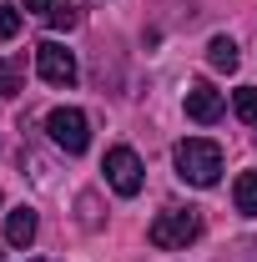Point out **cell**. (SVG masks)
I'll use <instances>...</instances> for the list:
<instances>
[{
    "label": "cell",
    "mask_w": 257,
    "mask_h": 262,
    "mask_svg": "<svg viewBox=\"0 0 257 262\" xmlns=\"http://www.w3.org/2000/svg\"><path fill=\"white\" fill-rule=\"evenodd\" d=\"M172 162H177V177H182V182H192V187H217V177H222V146L207 141V136H187V141H177Z\"/></svg>",
    "instance_id": "1"
},
{
    "label": "cell",
    "mask_w": 257,
    "mask_h": 262,
    "mask_svg": "<svg viewBox=\"0 0 257 262\" xmlns=\"http://www.w3.org/2000/svg\"><path fill=\"white\" fill-rule=\"evenodd\" d=\"M35 76L46 81V86H76V56L66 51L61 40H40L35 46Z\"/></svg>",
    "instance_id": "4"
},
{
    "label": "cell",
    "mask_w": 257,
    "mask_h": 262,
    "mask_svg": "<svg viewBox=\"0 0 257 262\" xmlns=\"http://www.w3.org/2000/svg\"><path fill=\"white\" fill-rule=\"evenodd\" d=\"M197 232H202V217L192 207H172V212H157L146 237H152V247H187Z\"/></svg>",
    "instance_id": "3"
},
{
    "label": "cell",
    "mask_w": 257,
    "mask_h": 262,
    "mask_svg": "<svg viewBox=\"0 0 257 262\" xmlns=\"http://www.w3.org/2000/svg\"><path fill=\"white\" fill-rule=\"evenodd\" d=\"M232 111H237L247 126H257V91L252 86H237V91H232Z\"/></svg>",
    "instance_id": "11"
},
{
    "label": "cell",
    "mask_w": 257,
    "mask_h": 262,
    "mask_svg": "<svg viewBox=\"0 0 257 262\" xmlns=\"http://www.w3.org/2000/svg\"><path fill=\"white\" fill-rule=\"evenodd\" d=\"M46 131H51V141L61 146L66 157H81V151L91 146V121H86V111H76V106H56V111L46 116Z\"/></svg>",
    "instance_id": "2"
},
{
    "label": "cell",
    "mask_w": 257,
    "mask_h": 262,
    "mask_svg": "<svg viewBox=\"0 0 257 262\" xmlns=\"http://www.w3.org/2000/svg\"><path fill=\"white\" fill-rule=\"evenodd\" d=\"M20 5H26V10H35V15H51V10H56V0H20Z\"/></svg>",
    "instance_id": "14"
},
{
    "label": "cell",
    "mask_w": 257,
    "mask_h": 262,
    "mask_svg": "<svg viewBox=\"0 0 257 262\" xmlns=\"http://www.w3.org/2000/svg\"><path fill=\"white\" fill-rule=\"evenodd\" d=\"M232 202H237V212H242V217H257V171H242V177H237Z\"/></svg>",
    "instance_id": "9"
},
{
    "label": "cell",
    "mask_w": 257,
    "mask_h": 262,
    "mask_svg": "<svg viewBox=\"0 0 257 262\" xmlns=\"http://www.w3.org/2000/svg\"><path fill=\"white\" fill-rule=\"evenodd\" d=\"M5 242H10V247H31L35 242V212L31 207H15V212L5 217Z\"/></svg>",
    "instance_id": "7"
},
{
    "label": "cell",
    "mask_w": 257,
    "mask_h": 262,
    "mask_svg": "<svg viewBox=\"0 0 257 262\" xmlns=\"http://www.w3.org/2000/svg\"><path fill=\"white\" fill-rule=\"evenodd\" d=\"M222 111H227V106H222V91H212L207 81H197L192 91H187V116H192L197 126H212Z\"/></svg>",
    "instance_id": "6"
},
{
    "label": "cell",
    "mask_w": 257,
    "mask_h": 262,
    "mask_svg": "<svg viewBox=\"0 0 257 262\" xmlns=\"http://www.w3.org/2000/svg\"><path fill=\"white\" fill-rule=\"evenodd\" d=\"M207 61L217 66V71H237V61H242V56H237V40H232V35H212V40H207Z\"/></svg>",
    "instance_id": "8"
},
{
    "label": "cell",
    "mask_w": 257,
    "mask_h": 262,
    "mask_svg": "<svg viewBox=\"0 0 257 262\" xmlns=\"http://www.w3.org/2000/svg\"><path fill=\"white\" fill-rule=\"evenodd\" d=\"M15 31H20V10H15V0H0V40H10Z\"/></svg>",
    "instance_id": "12"
},
{
    "label": "cell",
    "mask_w": 257,
    "mask_h": 262,
    "mask_svg": "<svg viewBox=\"0 0 257 262\" xmlns=\"http://www.w3.org/2000/svg\"><path fill=\"white\" fill-rule=\"evenodd\" d=\"M46 20H51V26H56V31H71V26H76V10H71V5H61V10H51V15H46Z\"/></svg>",
    "instance_id": "13"
},
{
    "label": "cell",
    "mask_w": 257,
    "mask_h": 262,
    "mask_svg": "<svg viewBox=\"0 0 257 262\" xmlns=\"http://www.w3.org/2000/svg\"><path fill=\"white\" fill-rule=\"evenodd\" d=\"M15 91H26V61H0V96H15Z\"/></svg>",
    "instance_id": "10"
},
{
    "label": "cell",
    "mask_w": 257,
    "mask_h": 262,
    "mask_svg": "<svg viewBox=\"0 0 257 262\" xmlns=\"http://www.w3.org/2000/svg\"><path fill=\"white\" fill-rule=\"evenodd\" d=\"M141 157L131 151V146H111L106 151V182H111V192L116 196H136L141 192Z\"/></svg>",
    "instance_id": "5"
}]
</instances>
